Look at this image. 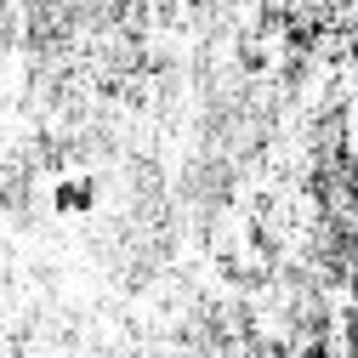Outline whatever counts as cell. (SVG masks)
I'll return each mask as SVG.
<instances>
[{
	"label": "cell",
	"instance_id": "cell-1",
	"mask_svg": "<svg viewBox=\"0 0 358 358\" xmlns=\"http://www.w3.org/2000/svg\"><path fill=\"white\" fill-rule=\"evenodd\" d=\"M85 205H92V176H63V182H57V210L74 216Z\"/></svg>",
	"mask_w": 358,
	"mask_h": 358
}]
</instances>
